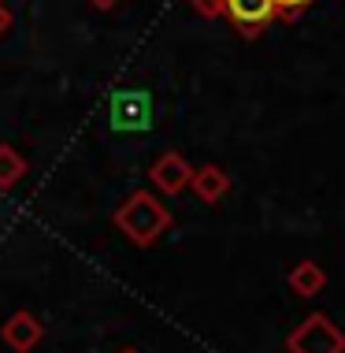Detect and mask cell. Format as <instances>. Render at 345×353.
<instances>
[{"mask_svg": "<svg viewBox=\"0 0 345 353\" xmlns=\"http://www.w3.org/2000/svg\"><path fill=\"white\" fill-rule=\"evenodd\" d=\"M115 227L123 231V238H130L134 245H152L160 234L171 227V208L160 201L156 194H149V190H138V194H130L127 201L115 208Z\"/></svg>", "mask_w": 345, "mask_h": 353, "instance_id": "obj_1", "label": "cell"}, {"mask_svg": "<svg viewBox=\"0 0 345 353\" xmlns=\"http://www.w3.org/2000/svg\"><path fill=\"white\" fill-rule=\"evenodd\" d=\"M290 353H345V335L338 331V323L323 312L304 316L286 339Z\"/></svg>", "mask_w": 345, "mask_h": 353, "instance_id": "obj_2", "label": "cell"}, {"mask_svg": "<svg viewBox=\"0 0 345 353\" xmlns=\"http://www.w3.org/2000/svg\"><path fill=\"white\" fill-rule=\"evenodd\" d=\"M108 119L115 134H145L152 130V97L145 90H115L108 101Z\"/></svg>", "mask_w": 345, "mask_h": 353, "instance_id": "obj_3", "label": "cell"}, {"mask_svg": "<svg viewBox=\"0 0 345 353\" xmlns=\"http://www.w3.org/2000/svg\"><path fill=\"white\" fill-rule=\"evenodd\" d=\"M223 15L234 23V30L242 37H260L279 19L275 0H223Z\"/></svg>", "mask_w": 345, "mask_h": 353, "instance_id": "obj_4", "label": "cell"}, {"mask_svg": "<svg viewBox=\"0 0 345 353\" xmlns=\"http://www.w3.org/2000/svg\"><path fill=\"white\" fill-rule=\"evenodd\" d=\"M149 179H152V186H156L164 197H178L182 190H189L194 168H189V160L182 157V152L171 149V152H164V157H156V160H152Z\"/></svg>", "mask_w": 345, "mask_h": 353, "instance_id": "obj_5", "label": "cell"}, {"mask_svg": "<svg viewBox=\"0 0 345 353\" xmlns=\"http://www.w3.org/2000/svg\"><path fill=\"white\" fill-rule=\"evenodd\" d=\"M41 335H45L41 320H37L34 312H26V309L12 312V316L4 320V327H0V339H4V346L12 353H30L37 342H41Z\"/></svg>", "mask_w": 345, "mask_h": 353, "instance_id": "obj_6", "label": "cell"}, {"mask_svg": "<svg viewBox=\"0 0 345 353\" xmlns=\"http://www.w3.org/2000/svg\"><path fill=\"white\" fill-rule=\"evenodd\" d=\"M189 190L200 197L205 205H216L227 197L230 190V175L219 164H205V168H194V179H189Z\"/></svg>", "mask_w": 345, "mask_h": 353, "instance_id": "obj_7", "label": "cell"}, {"mask_svg": "<svg viewBox=\"0 0 345 353\" xmlns=\"http://www.w3.org/2000/svg\"><path fill=\"white\" fill-rule=\"evenodd\" d=\"M323 286H327V272L315 261H297L290 268V290L297 298H315V294H323Z\"/></svg>", "mask_w": 345, "mask_h": 353, "instance_id": "obj_8", "label": "cell"}, {"mask_svg": "<svg viewBox=\"0 0 345 353\" xmlns=\"http://www.w3.org/2000/svg\"><path fill=\"white\" fill-rule=\"evenodd\" d=\"M26 175V160L12 145H0V190H15Z\"/></svg>", "mask_w": 345, "mask_h": 353, "instance_id": "obj_9", "label": "cell"}, {"mask_svg": "<svg viewBox=\"0 0 345 353\" xmlns=\"http://www.w3.org/2000/svg\"><path fill=\"white\" fill-rule=\"evenodd\" d=\"M315 0H275V12H279V19H297L304 12V8H312Z\"/></svg>", "mask_w": 345, "mask_h": 353, "instance_id": "obj_10", "label": "cell"}, {"mask_svg": "<svg viewBox=\"0 0 345 353\" xmlns=\"http://www.w3.org/2000/svg\"><path fill=\"white\" fill-rule=\"evenodd\" d=\"M189 4H194V12L205 15V19H219V15H223V0H189Z\"/></svg>", "mask_w": 345, "mask_h": 353, "instance_id": "obj_11", "label": "cell"}, {"mask_svg": "<svg viewBox=\"0 0 345 353\" xmlns=\"http://www.w3.org/2000/svg\"><path fill=\"white\" fill-rule=\"evenodd\" d=\"M8 30H12V12H8L4 4H0V37H4Z\"/></svg>", "mask_w": 345, "mask_h": 353, "instance_id": "obj_12", "label": "cell"}, {"mask_svg": "<svg viewBox=\"0 0 345 353\" xmlns=\"http://www.w3.org/2000/svg\"><path fill=\"white\" fill-rule=\"evenodd\" d=\"M90 4H93V8H97V12H112V8H115V4H119V0H90Z\"/></svg>", "mask_w": 345, "mask_h": 353, "instance_id": "obj_13", "label": "cell"}, {"mask_svg": "<svg viewBox=\"0 0 345 353\" xmlns=\"http://www.w3.org/2000/svg\"><path fill=\"white\" fill-rule=\"evenodd\" d=\"M119 353H141V350H134V346H130V350H119Z\"/></svg>", "mask_w": 345, "mask_h": 353, "instance_id": "obj_14", "label": "cell"}]
</instances>
